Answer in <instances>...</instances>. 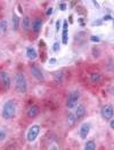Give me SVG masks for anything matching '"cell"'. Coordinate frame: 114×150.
I'll return each mask as SVG.
<instances>
[{
    "label": "cell",
    "mask_w": 114,
    "mask_h": 150,
    "mask_svg": "<svg viewBox=\"0 0 114 150\" xmlns=\"http://www.w3.org/2000/svg\"><path fill=\"white\" fill-rule=\"evenodd\" d=\"M16 115V103L14 100H8L5 102L2 110H1V116L3 119L9 120L13 119Z\"/></svg>",
    "instance_id": "obj_1"
},
{
    "label": "cell",
    "mask_w": 114,
    "mask_h": 150,
    "mask_svg": "<svg viewBox=\"0 0 114 150\" xmlns=\"http://www.w3.org/2000/svg\"><path fill=\"white\" fill-rule=\"evenodd\" d=\"M14 83H15V87L16 91L21 94H25L27 92V81H26L25 76L21 72L16 74L14 76Z\"/></svg>",
    "instance_id": "obj_2"
},
{
    "label": "cell",
    "mask_w": 114,
    "mask_h": 150,
    "mask_svg": "<svg viewBox=\"0 0 114 150\" xmlns=\"http://www.w3.org/2000/svg\"><path fill=\"white\" fill-rule=\"evenodd\" d=\"M80 99V92L79 91H73L69 94L67 96V100H66V107L69 109H74L76 105H78V101Z\"/></svg>",
    "instance_id": "obj_3"
},
{
    "label": "cell",
    "mask_w": 114,
    "mask_h": 150,
    "mask_svg": "<svg viewBox=\"0 0 114 150\" xmlns=\"http://www.w3.org/2000/svg\"><path fill=\"white\" fill-rule=\"evenodd\" d=\"M39 133H40V126L38 124L36 125H32L29 129H27V133H26V140L29 142H33L36 139L38 138Z\"/></svg>",
    "instance_id": "obj_4"
},
{
    "label": "cell",
    "mask_w": 114,
    "mask_h": 150,
    "mask_svg": "<svg viewBox=\"0 0 114 150\" xmlns=\"http://www.w3.org/2000/svg\"><path fill=\"white\" fill-rule=\"evenodd\" d=\"M113 115H114V109L112 104H105L103 108H101V116L105 120H111L113 119Z\"/></svg>",
    "instance_id": "obj_5"
},
{
    "label": "cell",
    "mask_w": 114,
    "mask_h": 150,
    "mask_svg": "<svg viewBox=\"0 0 114 150\" xmlns=\"http://www.w3.org/2000/svg\"><path fill=\"white\" fill-rule=\"evenodd\" d=\"M0 84L3 86L5 89L10 88V77L6 71H0Z\"/></svg>",
    "instance_id": "obj_6"
},
{
    "label": "cell",
    "mask_w": 114,
    "mask_h": 150,
    "mask_svg": "<svg viewBox=\"0 0 114 150\" xmlns=\"http://www.w3.org/2000/svg\"><path fill=\"white\" fill-rule=\"evenodd\" d=\"M31 75L33 76L34 79H37L39 81H42V80L45 79L41 69H40L39 67H37V65H32V67H31Z\"/></svg>",
    "instance_id": "obj_7"
},
{
    "label": "cell",
    "mask_w": 114,
    "mask_h": 150,
    "mask_svg": "<svg viewBox=\"0 0 114 150\" xmlns=\"http://www.w3.org/2000/svg\"><path fill=\"white\" fill-rule=\"evenodd\" d=\"M62 42H63L64 45H67V42H69V22H67V20H64V22H63Z\"/></svg>",
    "instance_id": "obj_8"
},
{
    "label": "cell",
    "mask_w": 114,
    "mask_h": 150,
    "mask_svg": "<svg viewBox=\"0 0 114 150\" xmlns=\"http://www.w3.org/2000/svg\"><path fill=\"white\" fill-rule=\"evenodd\" d=\"M76 112H74V115H76V120H81L86 116V107L83 104H80V105H76Z\"/></svg>",
    "instance_id": "obj_9"
},
{
    "label": "cell",
    "mask_w": 114,
    "mask_h": 150,
    "mask_svg": "<svg viewBox=\"0 0 114 150\" xmlns=\"http://www.w3.org/2000/svg\"><path fill=\"white\" fill-rule=\"evenodd\" d=\"M89 132H90V125L88 123H83L80 127V138L82 140H86L88 137Z\"/></svg>",
    "instance_id": "obj_10"
},
{
    "label": "cell",
    "mask_w": 114,
    "mask_h": 150,
    "mask_svg": "<svg viewBox=\"0 0 114 150\" xmlns=\"http://www.w3.org/2000/svg\"><path fill=\"white\" fill-rule=\"evenodd\" d=\"M41 29H42V20L41 18H36L33 21V23H32V30H33V32L39 33L41 31Z\"/></svg>",
    "instance_id": "obj_11"
},
{
    "label": "cell",
    "mask_w": 114,
    "mask_h": 150,
    "mask_svg": "<svg viewBox=\"0 0 114 150\" xmlns=\"http://www.w3.org/2000/svg\"><path fill=\"white\" fill-rule=\"evenodd\" d=\"M26 56L30 59V60H36L37 57H38V53H37V50H34L33 47H31V46H29V47H26Z\"/></svg>",
    "instance_id": "obj_12"
},
{
    "label": "cell",
    "mask_w": 114,
    "mask_h": 150,
    "mask_svg": "<svg viewBox=\"0 0 114 150\" xmlns=\"http://www.w3.org/2000/svg\"><path fill=\"white\" fill-rule=\"evenodd\" d=\"M39 115V107L37 105H32L29 110H27V112H26V116L29 117V118H34V117H37Z\"/></svg>",
    "instance_id": "obj_13"
},
{
    "label": "cell",
    "mask_w": 114,
    "mask_h": 150,
    "mask_svg": "<svg viewBox=\"0 0 114 150\" xmlns=\"http://www.w3.org/2000/svg\"><path fill=\"white\" fill-rule=\"evenodd\" d=\"M12 23H13V30L14 31H17L18 30V25H20V17L15 13L12 15Z\"/></svg>",
    "instance_id": "obj_14"
},
{
    "label": "cell",
    "mask_w": 114,
    "mask_h": 150,
    "mask_svg": "<svg viewBox=\"0 0 114 150\" xmlns=\"http://www.w3.org/2000/svg\"><path fill=\"white\" fill-rule=\"evenodd\" d=\"M67 123H69V126H70V127H73V126L76 125V117L73 112H70L67 115Z\"/></svg>",
    "instance_id": "obj_15"
},
{
    "label": "cell",
    "mask_w": 114,
    "mask_h": 150,
    "mask_svg": "<svg viewBox=\"0 0 114 150\" xmlns=\"http://www.w3.org/2000/svg\"><path fill=\"white\" fill-rule=\"evenodd\" d=\"M8 30V22L6 20H1L0 21V35L6 33Z\"/></svg>",
    "instance_id": "obj_16"
},
{
    "label": "cell",
    "mask_w": 114,
    "mask_h": 150,
    "mask_svg": "<svg viewBox=\"0 0 114 150\" xmlns=\"http://www.w3.org/2000/svg\"><path fill=\"white\" fill-rule=\"evenodd\" d=\"M54 79H55V81H56V83L61 84V83L64 80L63 71H57V72H55V75H54Z\"/></svg>",
    "instance_id": "obj_17"
},
{
    "label": "cell",
    "mask_w": 114,
    "mask_h": 150,
    "mask_svg": "<svg viewBox=\"0 0 114 150\" xmlns=\"http://www.w3.org/2000/svg\"><path fill=\"white\" fill-rule=\"evenodd\" d=\"M96 149V143L94 140H89L85 144V150H95Z\"/></svg>",
    "instance_id": "obj_18"
},
{
    "label": "cell",
    "mask_w": 114,
    "mask_h": 150,
    "mask_svg": "<svg viewBox=\"0 0 114 150\" xmlns=\"http://www.w3.org/2000/svg\"><path fill=\"white\" fill-rule=\"evenodd\" d=\"M90 80H91V83H98L101 80V75L98 72H94L90 75Z\"/></svg>",
    "instance_id": "obj_19"
},
{
    "label": "cell",
    "mask_w": 114,
    "mask_h": 150,
    "mask_svg": "<svg viewBox=\"0 0 114 150\" xmlns=\"http://www.w3.org/2000/svg\"><path fill=\"white\" fill-rule=\"evenodd\" d=\"M30 25H31L30 18H29V17H24V18L22 20V28H23V30H24V31H27L29 28H30Z\"/></svg>",
    "instance_id": "obj_20"
},
{
    "label": "cell",
    "mask_w": 114,
    "mask_h": 150,
    "mask_svg": "<svg viewBox=\"0 0 114 150\" xmlns=\"http://www.w3.org/2000/svg\"><path fill=\"white\" fill-rule=\"evenodd\" d=\"M59 50H61L59 42H58V41H55V42L52 44V52H54V53H57V52H59Z\"/></svg>",
    "instance_id": "obj_21"
},
{
    "label": "cell",
    "mask_w": 114,
    "mask_h": 150,
    "mask_svg": "<svg viewBox=\"0 0 114 150\" xmlns=\"http://www.w3.org/2000/svg\"><path fill=\"white\" fill-rule=\"evenodd\" d=\"M101 21L104 22V21H113V16L111 15V14H106L103 18H101Z\"/></svg>",
    "instance_id": "obj_22"
},
{
    "label": "cell",
    "mask_w": 114,
    "mask_h": 150,
    "mask_svg": "<svg viewBox=\"0 0 114 150\" xmlns=\"http://www.w3.org/2000/svg\"><path fill=\"white\" fill-rule=\"evenodd\" d=\"M90 40H91L92 42H101V38L97 37V36H91V37H90Z\"/></svg>",
    "instance_id": "obj_23"
},
{
    "label": "cell",
    "mask_w": 114,
    "mask_h": 150,
    "mask_svg": "<svg viewBox=\"0 0 114 150\" xmlns=\"http://www.w3.org/2000/svg\"><path fill=\"white\" fill-rule=\"evenodd\" d=\"M59 11H62V12H64L65 9H66V4L65 2H59Z\"/></svg>",
    "instance_id": "obj_24"
},
{
    "label": "cell",
    "mask_w": 114,
    "mask_h": 150,
    "mask_svg": "<svg viewBox=\"0 0 114 150\" xmlns=\"http://www.w3.org/2000/svg\"><path fill=\"white\" fill-rule=\"evenodd\" d=\"M5 138H6V133H5V132L1 129V127H0V141H3Z\"/></svg>",
    "instance_id": "obj_25"
},
{
    "label": "cell",
    "mask_w": 114,
    "mask_h": 150,
    "mask_svg": "<svg viewBox=\"0 0 114 150\" xmlns=\"http://www.w3.org/2000/svg\"><path fill=\"white\" fill-rule=\"evenodd\" d=\"M52 11H54L52 7H48L47 11H46V16H50L51 14H52Z\"/></svg>",
    "instance_id": "obj_26"
},
{
    "label": "cell",
    "mask_w": 114,
    "mask_h": 150,
    "mask_svg": "<svg viewBox=\"0 0 114 150\" xmlns=\"http://www.w3.org/2000/svg\"><path fill=\"white\" fill-rule=\"evenodd\" d=\"M61 23H62V20H57V21H56V31H59V29H61Z\"/></svg>",
    "instance_id": "obj_27"
},
{
    "label": "cell",
    "mask_w": 114,
    "mask_h": 150,
    "mask_svg": "<svg viewBox=\"0 0 114 150\" xmlns=\"http://www.w3.org/2000/svg\"><path fill=\"white\" fill-rule=\"evenodd\" d=\"M103 24V21H101V18H98V20H95V22L92 23V25H95V26H97V25H101Z\"/></svg>",
    "instance_id": "obj_28"
},
{
    "label": "cell",
    "mask_w": 114,
    "mask_h": 150,
    "mask_svg": "<svg viewBox=\"0 0 114 150\" xmlns=\"http://www.w3.org/2000/svg\"><path fill=\"white\" fill-rule=\"evenodd\" d=\"M79 24H80V26H85V21H83V18H79Z\"/></svg>",
    "instance_id": "obj_29"
},
{
    "label": "cell",
    "mask_w": 114,
    "mask_h": 150,
    "mask_svg": "<svg viewBox=\"0 0 114 150\" xmlns=\"http://www.w3.org/2000/svg\"><path fill=\"white\" fill-rule=\"evenodd\" d=\"M110 127H111L112 129L114 128V120L113 119H111V120H110Z\"/></svg>",
    "instance_id": "obj_30"
},
{
    "label": "cell",
    "mask_w": 114,
    "mask_h": 150,
    "mask_svg": "<svg viewBox=\"0 0 114 150\" xmlns=\"http://www.w3.org/2000/svg\"><path fill=\"white\" fill-rule=\"evenodd\" d=\"M56 62H57L56 59H50V60H49V63H50V64H54V63H56Z\"/></svg>",
    "instance_id": "obj_31"
},
{
    "label": "cell",
    "mask_w": 114,
    "mask_h": 150,
    "mask_svg": "<svg viewBox=\"0 0 114 150\" xmlns=\"http://www.w3.org/2000/svg\"><path fill=\"white\" fill-rule=\"evenodd\" d=\"M92 2H94V5H95V6H96V7H97V8H98V7H99V5H98V1H96V0H94V1H92Z\"/></svg>",
    "instance_id": "obj_32"
}]
</instances>
